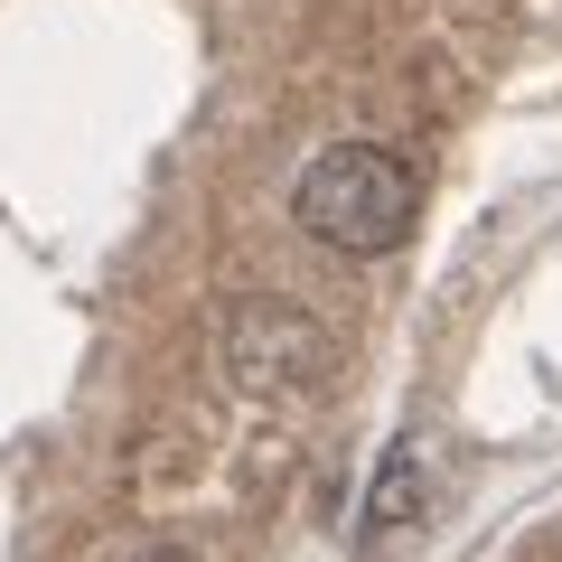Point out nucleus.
I'll use <instances>...</instances> for the list:
<instances>
[{
	"label": "nucleus",
	"instance_id": "1",
	"mask_svg": "<svg viewBox=\"0 0 562 562\" xmlns=\"http://www.w3.org/2000/svg\"><path fill=\"white\" fill-rule=\"evenodd\" d=\"M291 216H301L310 244H328V254H347V262H375V254H394V244L413 235L422 179L403 169V150H384V140H328L319 160L301 169V188H291Z\"/></svg>",
	"mask_w": 562,
	"mask_h": 562
},
{
	"label": "nucleus",
	"instance_id": "2",
	"mask_svg": "<svg viewBox=\"0 0 562 562\" xmlns=\"http://www.w3.org/2000/svg\"><path fill=\"white\" fill-rule=\"evenodd\" d=\"M319 366H328V338L301 310H281V301L235 310V328H225V375H235L244 394H291V384H310Z\"/></svg>",
	"mask_w": 562,
	"mask_h": 562
},
{
	"label": "nucleus",
	"instance_id": "3",
	"mask_svg": "<svg viewBox=\"0 0 562 562\" xmlns=\"http://www.w3.org/2000/svg\"><path fill=\"white\" fill-rule=\"evenodd\" d=\"M431 525V450L422 441H394L375 469V487H366V516H357V543L366 553H394L403 535H422Z\"/></svg>",
	"mask_w": 562,
	"mask_h": 562
},
{
	"label": "nucleus",
	"instance_id": "4",
	"mask_svg": "<svg viewBox=\"0 0 562 562\" xmlns=\"http://www.w3.org/2000/svg\"><path fill=\"white\" fill-rule=\"evenodd\" d=\"M132 562H198V553H179V543H140Z\"/></svg>",
	"mask_w": 562,
	"mask_h": 562
}]
</instances>
